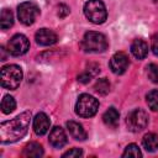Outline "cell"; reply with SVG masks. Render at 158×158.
<instances>
[{
  "label": "cell",
  "instance_id": "6da1fadb",
  "mask_svg": "<svg viewBox=\"0 0 158 158\" xmlns=\"http://www.w3.org/2000/svg\"><path fill=\"white\" fill-rule=\"evenodd\" d=\"M31 122V111H25L15 118L4 121L0 125V142L14 143L25 137Z\"/></svg>",
  "mask_w": 158,
  "mask_h": 158
},
{
  "label": "cell",
  "instance_id": "7a4b0ae2",
  "mask_svg": "<svg viewBox=\"0 0 158 158\" xmlns=\"http://www.w3.org/2000/svg\"><path fill=\"white\" fill-rule=\"evenodd\" d=\"M109 43L105 35L95 31H89L81 40V48L89 53H101L107 48Z\"/></svg>",
  "mask_w": 158,
  "mask_h": 158
},
{
  "label": "cell",
  "instance_id": "3957f363",
  "mask_svg": "<svg viewBox=\"0 0 158 158\" xmlns=\"http://www.w3.org/2000/svg\"><path fill=\"white\" fill-rule=\"evenodd\" d=\"M84 15L95 25L104 23L107 19V11L101 0H88L84 5Z\"/></svg>",
  "mask_w": 158,
  "mask_h": 158
},
{
  "label": "cell",
  "instance_id": "277c9868",
  "mask_svg": "<svg viewBox=\"0 0 158 158\" xmlns=\"http://www.w3.org/2000/svg\"><path fill=\"white\" fill-rule=\"evenodd\" d=\"M22 69L16 64H9L1 68V85L5 89L15 90L22 80Z\"/></svg>",
  "mask_w": 158,
  "mask_h": 158
},
{
  "label": "cell",
  "instance_id": "5b68a950",
  "mask_svg": "<svg viewBox=\"0 0 158 158\" xmlns=\"http://www.w3.org/2000/svg\"><path fill=\"white\" fill-rule=\"evenodd\" d=\"M98 109H99V101L94 96L89 94L79 95L78 101L75 104V112L78 116L84 118L91 117L98 112Z\"/></svg>",
  "mask_w": 158,
  "mask_h": 158
},
{
  "label": "cell",
  "instance_id": "8992f818",
  "mask_svg": "<svg viewBox=\"0 0 158 158\" xmlns=\"http://www.w3.org/2000/svg\"><path fill=\"white\" fill-rule=\"evenodd\" d=\"M40 15V7L32 1H25L17 7V16L21 23L25 26L32 25Z\"/></svg>",
  "mask_w": 158,
  "mask_h": 158
},
{
  "label": "cell",
  "instance_id": "52a82bcc",
  "mask_svg": "<svg viewBox=\"0 0 158 158\" xmlns=\"http://www.w3.org/2000/svg\"><path fill=\"white\" fill-rule=\"evenodd\" d=\"M126 125L130 131L132 132H139L148 125V115L142 109H135L131 112H128L126 117Z\"/></svg>",
  "mask_w": 158,
  "mask_h": 158
},
{
  "label": "cell",
  "instance_id": "ba28073f",
  "mask_svg": "<svg viewBox=\"0 0 158 158\" xmlns=\"http://www.w3.org/2000/svg\"><path fill=\"white\" fill-rule=\"evenodd\" d=\"M30 49V41L25 35H14L7 42V51L12 56H22Z\"/></svg>",
  "mask_w": 158,
  "mask_h": 158
},
{
  "label": "cell",
  "instance_id": "9c48e42d",
  "mask_svg": "<svg viewBox=\"0 0 158 158\" xmlns=\"http://www.w3.org/2000/svg\"><path fill=\"white\" fill-rule=\"evenodd\" d=\"M109 65H110V69H111L112 73H115L117 75L123 74L127 70L128 65H130L128 56L126 53H123V52H116L111 57Z\"/></svg>",
  "mask_w": 158,
  "mask_h": 158
},
{
  "label": "cell",
  "instance_id": "30bf717a",
  "mask_svg": "<svg viewBox=\"0 0 158 158\" xmlns=\"http://www.w3.org/2000/svg\"><path fill=\"white\" fill-rule=\"evenodd\" d=\"M48 141H49V144L54 148H62L67 144L68 142V138H67V135L64 132V130L60 127V126H54L51 132H49V137H48Z\"/></svg>",
  "mask_w": 158,
  "mask_h": 158
},
{
  "label": "cell",
  "instance_id": "8fae6325",
  "mask_svg": "<svg viewBox=\"0 0 158 158\" xmlns=\"http://www.w3.org/2000/svg\"><path fill=\"white\" fill-rule=\"evenodd\" d=\"M35 40L40 46H52L57 42L58 37L49 28H40L35 35Z\"/></svg>",
  "mask_w": 158,
  "mask_h": 158
},
{
  "label": "cell",
  "instance_id": "7c38bea8",
  "mask_svg": "<svg viewBox=\"0 0 158 158\" xmlns=\"http://www.w3.org/2000/svg\"><path fill=\"white\" fill-rule=\"evenodd\" d=\"M51 121L44 112H38L33 118V131L38 136H43L48 132Z\"/></svg>",
  "mask_w": 158,
  "mask_h": 158
},
{
  "label": "cell",
  "instance_id": "4fadbf2b",
  "mask_svg": "<svg viewBox=\"0 0 158 158\" xmlns=\"http://www.w3.org/2000/svg\"><path fill=\"white\" fill-rule=\"evenodd\" d=\"M131 53L137 59H143L148 54V44L146 41L137 38L131 43Z\"/></svg>",
  "mask_w": 158,
  "mask_h": 158
},
{
  "label": "cell",
  "instance_id": "5bb4252c",
  "mask_svg": "<svg viewBox=\"0 0 158 158\" xmlns=\"http://www.w3.org/2000/svg\"><path fill=\"white\" fill-rule=\"evenodd\" d=\"M67 128H68L69 135L74 139H77V141H84V139H86V132H85L84 127L79 122L68 121L67 122Z\"/></svg>",
  "mask_w": 158,
  "mask_h": 158
},
{
  "label": "cell",
  "instance_id": "9a60e30c",
  "mask_svg": "<svg viewBox=\"0 0 158 158\" xmlns=\"http://www.w3.org/2000/svg\"><path fill=\"white\" fill-rule=\"evenodd\" d=\"M118 120H120V114L115 107H110L107 109L104 115H102V121L107 127L115 128L118 125Z\"/></svg>",
  "mask_w": 158,
  "mask_h": 158
},
{
  "label": "cell",
  "instance_id": "2e32d148",
  "mask_svg": "<svg viewBox=\"0 0 158 158\" xmlns=\"http://www.w3.org/2000/svg\"><path fill=\"white\" fill-rule=\"evenodd\" d=\"M23 156L28 157V158H37V157H42L43 156V148L40 143L37 142H30L28 144H26V147L23 148Z\"/></svg>",
  "mask_w": 158,
  "mask_h": 158
},
{
  "label": "cell",
  "instance_id": "e0dca14e",
  "mask_svg": "<svg viewBox=\"0 0 158 158\" xmlns=\"http://www.w3.org/2000/svg\"><path fill=\"white\" fill-rule=\"evenodd\" d=\"M142 144L144 147L146 151L148 152H156L158 149V135L157 133H147L144 135L143 139H142Z\"/></svg>",
  "mask_w": 158,
  "mask_h": 158
},
{
  "label": "cell",
  "instance_id": "ac0fdd59",
  "mask_svg": "<svg viewBox=\"0 0 158 158\" xmlns=\"http://www.w3.org/2000/svg\"><path fill=\"white\" fill-rule=\"evenodd\" d=\"M14 25V14L9 9H2L1 10V16H0V27L1 30H7Z\"/></svg>",
  "mask_w": 158,
  "mask_h": 158
},
{
  "label": "cell",
  "instance_id": "d6986e66",
  "mask_svg": "<svg viewBox=\"0 0 158 158\" xmlns=\"http://www.w3.org/2000/svg\"><path fill=\"white\" fill-rule=\"evenodd\" d=\"M16 107V101L11 95H5L1 100V111L4 114H11Z\"/></svg>",
  "mask_w": 158,
  "mask_h": 158
},
{
  "label": "cell",
  "instance_id": "ffe728a7",
  "mask_svg": "<svg viewBox=\"0 0 158 158\" xmlns=\"http://www.w3.org/2000/svg\"><path fill=\"white\" fill-rule=\"evenodd\" d=\"M146 101L152 111H158V90L153 89L146 95Z\"/></svg>",
  "mask_w": 158,
  "mask_h": 158
},
{
  "label": "cell",
  "instance_id": "44dd1931",
  "mask_svg": "<svg viewBox=\"0 0 158 158\" xmlns=\"http://www.w3.org/2000/svg\"><path fill=\"white\" fill-rule=\"evenodd\" d=\"M94 89L96 93L101 94V95H106L109 91H110V83L106 78H102V79H99L95 85H94Z\"/></svg>",
  "mask_w": 158,
  "mask_h": 158
},
{
  "label": "cell",
  "instance_id": "7402d4cb",
  "mask_svg": "<svg viewBox=\"0 0 158 158\" xmlns=\"http://www.w3.org/2000/svg\"><path fill=\"white\" fill-rule=\"evenodd\" d=\"M122 157H135V158H138V157H142V153H141V151H139L137 144L131 143V144H128L125 148V152L122 153Z\"/></svg>",
  "mask_w": 158,
  "mask_h": 158
},
{
  "label": "cell",
  "instance_id": "603a6c76",
  "mask_svg": "<svg viewBox=\"0 0 158 158\" xmlns=\"http://www.w3.org/2000/svg\"><path fill=\"white\" fill-rule=\"evenodd\" d=\"M147 75L152 83L158 84V64H154V63L149 64L147 67Z\"/></svg>",
  "mask_w": 158,
  "mask_h": 158
},
{
  "label": "cell",
  "instance_id": "cb8c5ba5",
  "mask_svg": "<svg viewBox=\"0 0 158 158\" xmlns=\"http://www.w3.org/2000/svg\"><path fill=\"white\" fill-rule=\"evenodd\" d=\"M81 154H83V151H81L80 148H72V149L67 151L65 153H63L62 157H63V158H65V157H69V158H77V157H80Z\"/></svg>",
  "mask_w": 158,
  "mask_h": 158
},
{
  "label": "cell",
  "instance_id": "d4e9b609",
  "mask_svg": "<svg viewBox=\"0 0 158 158\" xmlns=\"http://www.w3.org/2000/svg\"><path fill=\"white\" fill-rule=\"evenodd\" d=\"M151 48H152V52L156 56H158V33L153 35L152 41H151Z\"/></svg>",
  "mask_w": 158,
  "mask_h": 158
},
{
  "label": "cell",
  "instance_id": "484cf974",
  "mask_svg": "<svg viewBox=\"0 0 158 158\" xmlns=\"http://www.w3.org/2000/svg\"><path fill=\"white\" fill-rule=\"evenodd\" d=\"M69 12H70V10H69V7H68L67 5L60 4V5L58 6V16H59V17H65Z\"/></svg>",
  "mask_w": 158,
  "mask_h": 158
},
{
  "label": "cell",
  "instance_id": "4316f807",
  "mask_svg": "<svg viewBox=\"0 0 158 158\" xmlns=\"http://www.w3.org/2000/svg\"><path fill=\"white\" fill-rule=\"evenodd\" d=\"M91 77H93V75H91V74H90V73L86 70V72L81 73V74L78 77V80H79L80 83H84V84H85V83H89V81H90Z\"/></svg>",
  "mask_w": 158,
  "mask_h": 158
},
{
  "label": "cell",
  "instance_id": "83f0119b",
  "mask_svg": "<svg viewBox=\"0 0 158 158\" xmlns=\"http://www.w3.org/2000/svg\"><path fill=\"white\" fill-rule=\"evenodd\" d=\"M4 51H5V48H4V47H1V52H2V57H1V60H5V59H6V57H5V53H4Z\"/></svg>",
  "mask_w": 158,
  "mask_h": 158
}]
</instances>
